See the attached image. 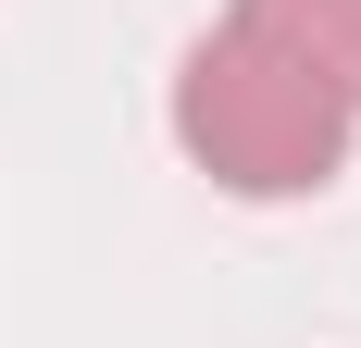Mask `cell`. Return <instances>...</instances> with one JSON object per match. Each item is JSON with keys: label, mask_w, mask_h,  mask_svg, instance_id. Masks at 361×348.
Instances as JSON below:
<instances>
[{"label": "cell", "mask_w": 361, "mask_h": 348, "mask_svg": "<svg viewBox=\"0 0 361 348\" xmlns=\"http://www.w3.org/2000/svg\"><path fill=\"white\" fill-rule=\"evenodd\" d=\"M349 137H361V112L324 75H299L274 37H250V25H212L175 63V149L212 187H237V199H312V187H336Z\"/></svg>", "instance_id": "obj_1"}, {"label": "cell", "mask_w": 361, "mask_h": 348, "mask_svg": "<svg viewBox=\"0 0 361 348\" xmlns=\"http://www.w3.org/2000/svg\"><path fill=\"white\" fill-rule=\"evenodd\" d=\"M224 25L274 37L299 75H324L336 100L361 112V0H224Z\"/></svg>", "instance_id": "obj_2"}]
</instances>
